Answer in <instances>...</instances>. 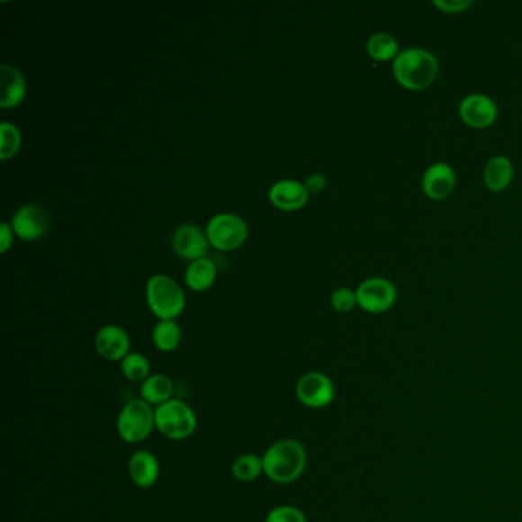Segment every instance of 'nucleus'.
<instances>
[{"mask_svg": "<svg viewBox=\"0 0 522 522\" xmlns=\"http://www.w3.org/2000/svg\"><path fill=\"white\" fill-rule=\"evenodd\" d=\"M51 226V216L39 204L22 205L11 220L14 235L22 241H37L47 235Z\"/></svg>", "mask_w": 522, "mask_h": 522, "instance_id": "9", "label": "nucleus"}, {"mask_svg": "<svg viewBox=\"0 0 522 522\" xmlns=\"http://www.w3.org/2000/svg\"><path fill=\"white\" fill-rule=\"evenodd\" d=\"M128 472L135 486L148 489L158 482L159 463L152 452L137 451L129 458Z\"/></svg>", "mask_w": 522, "mask_h": 522, "instance_id": "15", "label": "nucleus"}, {"mask_svg": "<svg viewBox=\"0 0 522 522\" xmlns=\"http://www.w3.org/2000/svg\"><path fill=\"white\" fill-rule=\"evenodd\" d=\"M357 305V294L351 288H338L331 294V307L338 312H349Z\"/></svg>", "mask_w": 522, "mask_h": 522, "instance_id": "26", "label": "nucleus"}, {"mask_svg": "<svg viewBox=\"0 0 522 522\" xmlns=\"http://www.w3.org/2000/svg\"><path fill=\"white\" fill-rule=\"evenodd\" d=\"M2 78V95L0 106L4 109L17 108L26 97V80L17 68L4 63L0 67Z\"/></svg>", "mask_w": 522, "mask_h": 522, "instance_id": "16", "label": "nucleus"}, {"mask_svg": "<svg viewBox=\"0 0 522 522\" xmlns=\"http://www.w3.org/2000/svg\"><path fill=\"white\" fill-rule=\"evenodd\" d=\"M155 425L161 436L181 441L195 434L198 418L195 410L181 400L172 399L155 408Z\"/></svg>", "mask_w": 522, "mask_h": 522, "instance_id": "4", "label": "nucleus"}, {"mask_svg": "<svg viewBox=\"0 0 522 522\" xmlns=\"http://www.w3.org/2000/svg\"><path fill=\"white\" fill-rule=\"evenodd\" d=\"M146 302L155 318L175 320L184 311L185 294L180 284L172 277L155 274L146 285Z\"/></svg>", "mask_w": 522, "mask_h": 522, "instance_id": "3", "label": "nucleus"}, {"mask_svg": "<svg viewBox=\"0 0 522 522\" xmlns=\"http://www.w3.org/2000/svg\"><path fill=\"white\" fill-rule=\"evenodd\" d=\"M264 475L277 484H290L302 476L307 467V451L292 438L270 446L262 456Z\"/></svg>", "mask_w": 522, "mask_h": 522, "instance_id": "1", "label": "nucleus"}, {"mask_svg": "<svg viewBox=\"0 0 522 522\" xmlns=\"http://www.w3.org/2000/svg\"><path fill=\"white\" fill-rule=\"evenodd\" d=\"M94 343L98 356L108 362H122L130 353L129 334L117 325L100 328Z\"/></svg>", "mask_w": 522, "mask_h": 522, "instance_id": "12", "label": "nucleus"}, {"mask_svg": "<svg viewBox=\"0 0 522 522\" xmlns=\"http://www.w3.org/2000/svg\"><path fill=\"white\" fill-rule=\"evenodd\" d=\"M473 5V0H434V6L447 14L463 13Z\"/></svg>", "mask_w": 522, "mask_h": 522, "instance_id": "27", "label": "nucleus"}, {"mask_svg": "<svg viewBox=\"0 0 522 522\" xmlns=\"http://www.w3.org/2000/svg\"><path fill=\"white\" fill-rule=\"evenodd\" d=\"M305 187H307L310 195H316L320 194L325 187H327V176L323 174H312L305 180Z\"/></svg>", "mask_w": 522, "mask_h": 522, "instance_id": "28", "label": "nucleus"}, {"mask_svg": "<svg viewBox=\"0 0 522 522\" xmlns=\"http://www.w3.org/2000/svg\"><path fill=\"white\" fill-rule=\"evenodd\" d=\"M205 235L213 248L233 251L241 248L248 238V226L241 216L220 213L212 218L205 227Z\"/></svg>", "mask_w": 522, "mask_h": 522, "instance_id": "6", "label": "nucleus"}, {"mask_svg": "<svg viewBox=\"0 0 522 522\" xmlns=\"http://www.w3.org/2000/svg\"><path fill=\"white\" fill-rule=\"evenodd\" d=\"M141 400L150 406H158L167 403L174 395V382L166 374H152L140 388Z\"/></svg>", "mask_w": 522, "mask_h": 522, "instance_id": "19", "label": "nucleus"}, {"mask_svg": "<svg viewBox=\"0 0 522 522\" xmlns=\"http://www.w3.org/2000/svg\"><path fill=\"white\" fill-rule=\"evenodd\" d=\"M357 305L369 314H382L397 301V288L384 277H369L356 290Z\"/></svg>", "mask_w": 522, "mask_h": 522, "instance_id": "7", "label": "nucleus"}, {"mask_svg": "<svg viewBox=\"0 0 522 522\" xmlns=\"http://www.w3.org/2000/svg\"><path fill=\"white\" fill-rule=\"evenodd\" d=\"M266 522H307V517L297 507L279 506L266 515Z\"/></svg>", "mask_w": 522, "mask_h": 522, "instance_id": "25", "label": "nucleus"}, {"mask_svg": "<svg viewBox=\"0 0 522 522\" xmlns=\"http://www.w3.org/2000/svg\"><path fill=\"white\" fill-rule=\"evenodd\" d=\"M154 429H157L155 410L144 400H130L118 414V436L129 445H139L148 440Z\"/></svg>", "mask_w": 522, "mask_h": 522, "instance_id": "5", "label": "nucleus"}, {"mask_svg": "<svg viewBox=\"0 0 522 522\" xmlns=\"http://www.w3.org/2000/svg\"><path fill=\"white\" fill-rule=\"evenodd\" d=\"M460 117L467 126L486 129L497 122L498 106L493 98L484 94H471L463 98L458 106Z\"/></svg>", "mask_w": 522, "mask_h": 522, "instance_id": "10", "label": "nucleus"}, {"mask_svg": "<svg viewBox=\"0 0 522 522\" xmlns=\"http://www.w3.org/2000/svg\"><path fill=\"white\" fill-rule=\"evenodd\" d=\"M440 71L436 57L428 50L406 48L392 63V72L399 85L410 91H423L436 82Z\"/></svg>", "mask_w": 522, "mask_h": 522, "instance_id": "2", "label": "nucleus"}, {"mask_svg": "<svg viewBox=\"0 0 522 522\" xmlns=\"http://www.w3.org/2000/svg\"><path fill=\"white\" fill-rule=\"evenodd\" d=\"M456 175L447 163H436L429 166L423 174L421 185L430 200H446L455 189Z\"/></svg>", "mask_w": 522, "mask_h": 522, "instance_id": "14", "label": "nucleus"}, {"mask_svg": "<svg viewBox=\"0 0 522 522\" xmlns=\"http://www.w3.org/2000/svg\"><path fill=\"white\" fill-rule=\"evenodd\" d=\"M268 200L277 211L297 212L307 205L310 194L303 183L296 180H281L270 187Z\"/></svg>", "mask_w": 522, "mask_h": 522, "instance_id": "13", "label": "nucleus"}, {"mask_svg": "<svg viewBox=\"0 0 522 522\" xmlns=\"http://www.w3.org/2000/svg\"><path fill=\"white\" fill-rule=\"evenodd\" d=\"M216 276H218V268H216L215 262L209 257H202L198 261L190 262L184 274L185 285L192 292H205V290L213 287Z\"/></svg>", "mask_w": 522, "mask_h": 522, "instance_id": "17", "label": "nucleus"}, {"mask_svg": "<svg viewBox=\"0 0 522 522\" xmlns=\"http://www.w3.org/2000/svg\"><path fill=\"white\" fill-rule=\"evenodd\" d=\"M366 51L377 62L395 60L400 54L399 41L390 32H375L368 39Z\"/></svg>", "mask_w": 522, "mask_h": 522, "instance_id": "21", "label": "nucleus"}, {"mask_svg": "<svg viewBox=\"0 0 522 522\" xmlns=\"http://www.w3.org/2000/svg\"><path fill=\"white\" fill-rule=\"evenodd\" d=\"M296 395L299 401L311 410H320L331 405L336 397L333 380L327 374L312 371L303 374L296 384Z\"/></svg>", "mask_w": 522, "mask_h": 522, "instance_id": "8", "label": "nucleus"}, {"mask_svg": "<svg viewBox=\"0 0 522 522\" xmlns=\"http://www.w3.org/2000/svg\"><path fill=\"white\" fill-rule=\"evenodd\" d=\"M513 174H515V169H513L512 161L504 155H497L487 161L482 178L489 189L493 192H501L512 183Z\"/></svg>", "mask_w": 522, "mask_h": 522, "instance_id": "18", "label": "nucleus"}, {"mask_svg": "<svg viewBox=\"0 0 522 522\" xmlns=\"http://www.w3.org/2000/svg\"><path fill=\"white\" fill-rule=\"evenodd\" d=\"M122 373L132 383H144L150 377V362L141 353H129L122 360Z\"/></svg>", "mask_w": 522, "mask_h": 522, "instance_id": "23", "label": "nucleus"}, {"mask_svg": "<svg viewBox=\"0 0 522 522\" xmlns=\"http://www.w3.org/2000/svg\"><path fill=\"white\" fill-rule=\"evenodd\" d=\"M13 239H14V230L11 227L10 222H4L0 226V253L5 255L6 251L13 247Z\"/></svg>", "mask_w": 522, "mask_h": 522, "instance_id": "29", "label": "nucleus"}, {"mask_svg": "<svg viewBox=\"0 0 522 522\" xmlns=\"http://www.w3.org/2000/svg\"><path fill=\"white\" fill-rule=\"evenodd\" d=\"M22 133L16 124L10 122H4L0 124V159L8 161V159L16 157L21 150Z\"/></svg>", "mask_w": 522, "mask_h": 522, "instance_id": "24", "label": "nucleus"}, {"mask_svg": "<svg viewBox=\"0 0 522 522\" xmlns=\"http://www.w3.org/2000/svg\"><path fill=\"white\" fill-rule=\"evenodd\" d=\"M231 473L238 482H255L264 473L262 456L255 455V454H244V455L238 456L231 464Z\"/></svg>", "mask_w": 522, "mask_h": 522, "instance_id": "22", "label": "nucleus"}, {"mask_svg": "<svg viewBox=\"0 0 522 522\" xmlns=\"http://www.w3.org/2000/svg\"><path fill=\"white\" fill-rule=\"evenodd\" d=\"M183 340V331L175 320H159L152 333V342L155 348L161 353H172L178 348Z\"/></svg>", "mask_w": 522, "mask_h": 522, "instance_id": "20", "label": "nucleus"}, {"mask_svg": "<svg viewBox=\"0 0 522 522\" xmlns=\"http://www.w3.org/2000/svg\"><path fill=\"white\" fill-rule=\"evenodd\" d=\"M209 239L205 231L194 224H184L174 231L172 236V247L175 253L185 261H198L207 256L209 251Z\"/></svg>", "mask_w": 522, "mask_h": 522, "instance_id": "11", "label": "nucleus"}]
</instances>
